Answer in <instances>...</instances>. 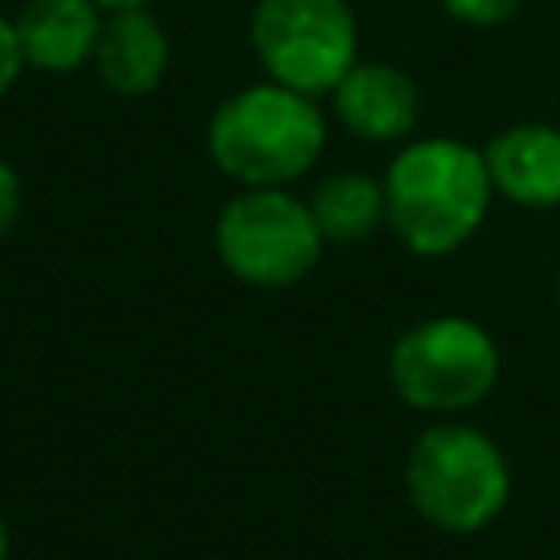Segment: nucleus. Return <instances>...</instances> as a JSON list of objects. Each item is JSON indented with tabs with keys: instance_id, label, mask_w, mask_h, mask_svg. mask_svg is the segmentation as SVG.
Wrapping results in <instances>:
<instances>
[{
	"instance_id": "obj_5",
	"label": "nucleus",
	"mask_w": 560,
	"mask_h": 560,
	"mask_svg": "<svg viewBox=\"0 0 560 560\" xmlns=\"http://www.w3.org/2000/svg\"><path fill=\"white\" fill-rule=\"evenodd\" d=\"M214 258L245 289L280 293L315 271L324 258V236L293 188H236L214 214Z\"/></svg>"
},
{
	"instance_id": "obj_11",
	"label": "nucleus",
	"mask_w": 560,
	"mask_h": 560,
	"mask_svg": "<svg viewBox=\"0 0 560 560\" xmlns=\"http://www.w3.org/2000/svg\"><path fill=\"white\" fill-rule=\"evenodd\" d=\"M311 214L319 223L324 245H341V249L346 245H363L368 236L389 228V219H385V184L363 175V171H337V175L315 184Z\"/></svg>"
},
{
	"instance_id": "obj_2",
	"label": "nucleus",
	"mask_w": 560,
	"mask_h": 560,
	"mask_svg": "<svg viewBox=\"0 0 560 560\" xmlns=\"http://www.w3.org/2000/svg\"><path fill=\"white\" fill-rule=\"evenodd\" d=\"M328 149V109L319 96L284 83H249L223 96L206 122V153L236 188H293Z\"/></svg>"
},
{
	"instance_id": "obj_15",
	"label": "nucleus",
	"mask_w": 560,
	"mask_h": 560,
	"mask_svg": "<svg viewBox=\"0 0 560 560\" xmlns=\"http://www.w3.org/2000/svg\"><path fill=\"white\" fill-rule=\"evenodd\" d=\"M101 13H122V9H153V0H92Z\"/></svg>"
},
{
	"instance_id": "obj_9",
	"label": "nucleus",
	"mask_w": 560,
	"mask_h": 560,
	"mask_svg": "<svg viewBox=\"0 0 560 560\" xmlns=\"http://www.w3.org/2000/svg\"><path fill=\"white\" fill-rule=\"evenodd\" d=\"M92 70L114 96L158 92L166 70H171V35L153 18V9L105 13L101 39H96V52H92Z\"/></svg>"
},
{
	"instance_id": "obj_6",
	"label": "nucleus",
	"mask_w": 560,
	"mask_h": 560,
	"mask_svg": "<svg viewBox=\"0 0 560 560\" xmlns=\"http://www.w3.org/2000/svg\"><path fill=\"white\" fill-rule=\"evenodd\" d=\"M249 48L271 83L324 101L359 61V18L350 0H254Z\"/></svg>"
},
{
	"instance_id": "obj_8",
	"label": "nucleus",
	"mask_w": 560,
	"mask_h": 560,
	"mask_svg": "<svg viewBox=\"0 0 560 560\" xmlns=\"http://www.w3.org/2000/svg\"><path fill=\"white\" fill-rule=\"evenodd\" d=\"M494 197L521 210L560 206V127L551 122H512L494 131L481 149Z\"/></svg>"
},
{
	"instance_id": "obj_12",
	"label": "nucleus",
	"mask_w": 560,
	"mask_h": 560,
	"mask_svg": "<svg viewBox=\"0 0 560 560\" xmlns=\"http://www.w3.org/2000/svg\"><path fill=\"white\" fill-rule=\"evenodd\" d=\"M446 18L464 22V26H477V31H490V26H503L508 18L521 13V0H442Z\"/></svg>"
},
{
	"instance_id": "obj_16",
	"label": "nucleus",
	"mask_w": 560,
	"mask_h": 560,
	"mask_svg": "<svg viewBox=\"0 0 560 560\" xmlns=\"http://www.w3.org/2000/svg\"><path fill=\"white\" fill-rule=\"evenodd\" d=\"M0 560H9V521L0 512Z\"/></svg>"
},
{
	"instance_id": "obj_14",
	"label": "nucleus",
	"mask_w": 560,
	"mask_h": 560,
	"mask_svg": "<svg viewBox=\"0 0 560 560\" xmlns=\"http://www.w3.org/2000/svg\"><path fill=\"white\" fill-rule=\"evenodd\" d=\"M18 214H22V179H18L13 162L0 158V245H4L9 232L18 228Z\"/></svg>"
},
{
	"instance_id": "obj_13",
	"label": "nucleus",
	"mask_w": 560,
	"mask_h": 560,
	"mask_svg": "<svg viewBox=\"0 0 560 560\" xmlns=\"http://www.w3.org/2000/svg\"><path fill=\"white\" fill-rule=\"evenodd\" d=\"M26 61H22V48H18V31H13V18L0 13V101L18 88Z\"/></svg>"
},
{
	"instance_id": "obj_3",
	"label": "nucleus",
	"mask_w": 560,
	"mask_h": 560,
	"mask_svg": "<svg viewBox=\"0 0 560 560\" xmlns=\"http://www.w3.org/2000/svg\"><path fill=\"white\" fill-rule=\"evenodd\" d=\"M402 490L420 521L442 534H477L494 525L512 499V464L503 446L464 420L429 424L407 459Z\"/></svg>"
},
{
	"instance_id": "obj_10",
	"label": "nucleus",
	"mask_w": 560,
	"mask_h": 560,
	"mask_svg": "<svg viewBox=\"0 0 560 560\" xmlns=\"http://www.w3.org/2000/svg\"><path fill=\"white\" fill-rule=\"evenodd\" d=\"M105 13L92 0H26L13 18L26 70L74 74L92 66Z\"/></svg>"
},
{
	"instance_id": "obj_17",
	"label": "nucleus",
	"mask_w": 560,
	"mask_h": 560,
	"mask_svg": "<svg viewBox=\"0 0 560 560\" xmlns=\"http://www.w3.org/2000/svg\"><path fill=\"white\" fill-rule=\"evenodd\" d=\"M556 302H560V271H556Z\"/></svg>"
},
{
	"instance_id": "obj_4",
	"label": "nucleus",
	"mask_w": 560,
	"mask_h": 560,
	"mask_svg": "<svg viewBox=\"0 0 560 560\" xmlns=\"http://www.w3.org/2000/svg\"><path fill=\"white\" fill-rule=\"evenodd\" d=\"M389 389L424 416L451 420L472 411L499 385L503 359L494 337L468 315H429L398 332L385 359Z\"/></svg>"
},
{
	"instance_id": "obj_7",
	"label": "nucleus",
	"mask_w": 560,
	"mask_h": 560,
	"mask_svg": "<svg viewBox=\"0 0 560 560\" xmlns=\"http://www.w3.org/2000/svg\"><path fill=\"white\" fill-rule=\"evenodd\" d=\"M328 114L354 140L402 144L420 122V88L402 66L359 57L350 74L328 92Z\"/></svg>"
},
{
	"instance_id": "obj_1",
	"label": "nucleus",
	"mask_w": 560,
	"mask_h": 560,
	"mask_svg": "<svg viewBox=\"0 0 560 560\" xmlns=\"http://www.w3.org/2000/svg\"><path fill=\"white\" fill-rule=\"evenodd\" d=\"M381 184L389 232L416 258L459 254L481 232L494 201L481 149H472L459 136L402 140Z\"/></svg>"
}]
</instances>
